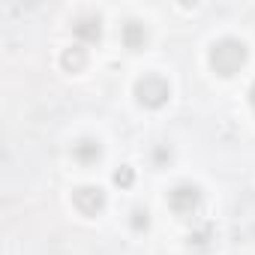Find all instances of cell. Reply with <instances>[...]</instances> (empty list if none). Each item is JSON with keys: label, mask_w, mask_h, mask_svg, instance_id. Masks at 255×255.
Returning a JSON list of instances; mask_svg holds the SVG:
<instances>
[{"label": "cell", "mask_w": 255, "mask_h": 255, "mask_svg": "<svg viewBox=\"0 0 255 255\" xmlns=\"http://www.w3.org/2000/svg\"><path fill=\"white\" fill-rule=\"evenodd\" d=\"M63 66H66L69 72H81V69L87 66V51H84L81 45L66 48V51H63Z\"/></svg>", "instance_id": "obj_7"}, {"label": "cell", "mask_w": 255, "mask_h": 255, "mask_svg": "<svg viewBox=\"0 0 255 255\" xmlns=\"http://www.w3.org/2000/svg\"><path fill=\"white\" fill-rule=\"evenodd\" d=\"M75 36H81L84 42H96V39L102 36L99 18H78V24H75Z\"/></svg>", "instance_id": "obj_6"}, {"label": "cell", "mask_w": 255, "mask_h": 255, "mask_svg": "<svg viewBox=\"0 0 255 255\" xmlns=\"http://www.w3.org/2000/svg\"><path fill=\"white\" fill-rule=\"evenodd\" d=\"M120 36H123L126 48H144V42H147V30H144L141 21H126Z\"/></svg>", "instance_id": "obj_5"}, {"label": "cell", "mask_w": 255, "mask_h": 255, "mask_svg": "<svg viewBox=\"0 0 255 255\" xmlns=\"http://www.w3.org/2000/svg\"><path fill=\"white\" fill-rule=\"evenodd\" d=\"M246 63V45L240 39H219L213 48H210V66L219 72V75H234L240 66Z\"/></svg>", "instance_id": "obj_1"}, {"label": "cell", "mask_w": 255, "mask_h": 255, "mask_svg": "<svg viewBox=\"0 0 255 255\" xmlns=\"http://www.w3.org/2000/svg\"><path fill=\"white\" fill-rule=\"evenodd\" d=\"M198 204H201L198 186L183 183V186H174V189L168 192V207H171L177 216H192V213L198 210Z\"/></svg>", "instance_id": "obj_3"}, {"label": "cell", "mask_w": 255, "mask_h": 255, "mask_svg": "<svg viewBox=\"0 0 255 255\" xmlns=\"http://www.w3.org/2000/svg\"><path fill=\"white\" fill-rule=\"evenodd\" d=\"M114 183L123 186V189H126V186H132V183H135V171H132L129 165H120V168L114 171Z\"/></svg>", "instance_id": "obj_9"}, {"label": "cell", "mask_w": 255, "mask_h": 255, "mask_svg": "<svg viewBox=\"0 0 255 255\" xmlns=\"http://www.w3.org/2000/svg\"><path fill=\"white\" fill-rule=\"evenodd\" d=\"M72 153H75V159H78V162L90 165V162H96V159H99V153H102V150H99V141L84 138V141H78V144H75V150H72Z\"/></svg>", "instance_id": "obj_8"}, {"label": "cell", "mask_w": 255, "mask_h": 255, "mask_svg": "<svg viewBox=\"0 0 255 255\" xmlns=\"http://www.w3.org/2000/svg\"><path fill=\"white\" fill-rule=\"evenodd\" d=\"M135 96H138L141 105H147V108H159V105L168 102L171 90H168V81H165V78H159V75H144V78L135 84Z\"/></svg>", "instance_id": "obj_2"}, {"label": "cell", "mask_w": 255, "mask_h": 255, "mask_svg": "<svg viewBox=\"0 0 255 255\" xmlns=\"http://www.w3.org/2000/svg\"><path fill=\"white\" fill-rule=\"evenodd\" d=\"M147 225H150L147 210H141V207H138V210H132V228H135V231H144Z\"/></svg>", "instance_id": "obj_10"}, {"label": "cell", "mask_w": 255, "mask_h": 255, "mask_svg": "<svg viewBox=\"0 0 255 255\" xmlns=\"http://www.w3.org/2000/svg\"><path fill=\"white\" fill-rule=\"evenodd\" d=\"M252 108H255V84H252Z\"/></svg>", "instance_id": "obj_11"}, {"label": "cell", "mask_w": 255, "mask_h": 255, "mask_svg": "<svg viewBox=\"0 0 255 255\" xmlns=\"http://www.w3.org/2000/svg\"><path fill=\"white\" fill-rule=\"evenodd\" d=\"M72 201H75V207H78L81 213L96 216V213L105 207V192H102L99 186H78V189L72 192Z\"/></svg>", "instance_id": "obj_4"}]
</instances>
